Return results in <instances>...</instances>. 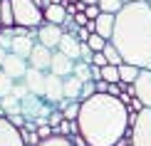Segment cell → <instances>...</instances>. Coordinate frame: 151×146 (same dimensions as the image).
<instances>
[{"mask_svg":"<svg viewBox=\"0 0 151 146\" xmlns=\"http://www.w3.org/2000/svg\"><path fill=\"white\" fill-rule=\"evenodd\" d=\"M129 126V106L114 94H94L82 101L77 131L87 146H116Z\"/></svg>","mask_w":151,"mask_h":146,"instance_id":"6da1fadb","label":"cell"},{"mask_svg":"<svg viewBox=\"0 0 151 146\" xmlns=\"http://www.w3.org/2000/svg\"><path fill=\"white\" fill-rule=\"evenodd\" d=\"M111 45L122 52L124 62L151 69V0L127 3L116 12Z\"/></svg>","mask_w":151,"mask_h":146,"instance_id":"7a4b0ae2","label":"cell"},{"mask_svg":"<svg viewBox=\"0 0 151 146\" xmlns=\"http://www.w3.org/2000/svg\"><path fill=\"white\" fill-rule=\"evenodd\" d=\"M12 12H15V25L37 30L45 22V10L32 0H12Z\"/></svg>","mask_w":151,"mask_h":146,"instance_id":"3957f363","label":"cell"},{"mask_svg":"<svg viewBox=\"0 0 151 146\" xmlns=\"http://www.w3.org/2000/svg\"><path fill=\"white\" fill-rule=\"evenodd\" d=\"M129 129H131V146H151V109L149 106L131 114Z\"/></svg>","mask_w":151,"mask_h":146,"instance_id":"277c9868","label":"cell"},{"mask_svg":"<svg viewBox=\"0 0 151 146\" xmlns=\"http://www.w3.org/2000/svg\"><path fill=\"white\" fill-rule=\"evenodd\" d=\"M122 89H127L131 97H136L144 106L151 109V69H141L139 79L134 84H122Z\"/></svg>","mask_w":151,"mask_h":146,"instance_id":"5b68a950","label":"cell"},{"mask_svg":"<svg viewBox=\"0 0 151 146\" xmlns=\"http://www.w3.org/2000/svg\"><path fill=\"white\" fill-rule=\"evenodd\" d=\"M62 37H65V27L62 25H52V22H45L42 27H37V42L45 45L50 50H57Z\"/></svg>","mask_w":151,"mask_h":146,"instance_id":"8992f818","label":"cell"},{"mask_svg":"<svg viewBox=\"0 0 151 146\" xmlns=\"http://www.w3.org/2000/svg\"><path fill=\"white\" fill-rule=\"evenodd\" d=\"M0 146H27L22 131L8 122V117H0Z\"/></svg>","mask_w":151,"mask_h":146,"instance_id":"52a82bcc","label":"cell"},{"mask_svg":"<svg viewBox=\"0 0 151 146\" xmlns=\"http://www.w3.org/2000/svg\"><path fill=\"white\" fill-rule=\"evenodd\" d=\"M47 74L50 72H42V69H35L30 67L27 74H25V84H27L30 94H35V97H45V89H47Z\"/></svg>","mask_w":151,"mask_h":146,"instance_id":"ba28073f","label":"cell"},{"mask_svg":"<svg viewBox=\"0 0 151 146\" xmlns=\"http://www.w3.org/2000/svg\"><path fill=\"white\" fill-rule=\"evenodd\" d=\"M27 69H30V62L25 60V57H20V55H8V60H5V65H3V72L8 74V77H12V79H25V74H27Z\"/></svg>","mask_w":151,"mask_h":146,"instance_id":"9c48e42d","label":"cell"},{"mask_svg":"<svg viewBox=\"0 0 151 146\" xmlns=\"http://www.w3.org/2000/svg\"><path fill=\"white\" fill-rule=\"evenodd\" d=\"M74 65H77V62H74L72 57H67L65 52L55 50V55H52V67H50V72L57 74V77H62V79H67V77H72V74H74Z\"/></svg>","mask_w":151,"mask_h":146,"instance_id":"30bf717a","label":"cell"},{"mask_svg":"<svg viewBox=\"0 0 151 146\" xmlns=\"http://www.w3.org/2000/svg\"><path fill=\"white\" fill-rule=\"evenodd\" d=\"M52 55H55V50H50V47H45V45H40V42H37L27 62H30V67H35V69L50 72V67H52Z\"/></svg>","mask_w":151,"mask_h":146,"instance_id":"8fae6325","label":"cell"},{"mask_svg":"<svg viewBox=\"0 0 151 146\" xmlns=\"http://www.w3.org/2000/svg\"><path fill=\"white\" fill-rule=\"evenodd\" d=\"M35 37H37V32H32V35H15L10 52H12V55H20V57H25V60H30V55H32V50H35V45H37Z\"/></svg>","mask_w":151,"mask_h":146,"instance_id":"7c38bea8","label":"cell"},{"mask_svg":"<svg viewBox=\"0 0 151 146\" xmlns=\"http://www.w3.org/2000/svg\"><path fill=\"white\" fill-rule=\"evenodd\" d=\"M60 52H65L67 57H72L74 62H79L82 60V42H79V37L74 35V32H65V37H62V42H60Z\"/></svg>","mask_w":151,"mask_h":146,"instance_id":"4fadbf2b","label":"cell"},{"mask_svg":"<svg viewBox=\"0 0 151 146\" xmlns=\"http://www.w3.org/2000/svg\"><path fill=\"white\" fill-rule=\"evenodd\" d=\"M47 101H65V79L50 72L47 74V89H45Z\"/></svg>","mask_w":151,"mask_h":146,"instance_id":"5bb4252c","label":"cell"},{"mask_svg":"<svg viewBox=\"0 0 151 146\" xmlns=\"http://www.w3.org/2000/svg\"><path fill=\"white\" fill-rule=\"evenodd\" d=\"M114 25H116V15L102 12V15L94 20V32L102 35L104 40H111V37H114Z\"/></svg>","mask_w":151,"mask_h":146,"instance_id":"9a60e30c","label":"cell"},{"mask_svg":"<svg viewBox=\"0 0 151 146\" xmlns=\"http://www.w3.org/2000/svg\"><path fill=\"white\" fill-rule=\"evenodd\" d=\"M67 20V8L65 5H50L45 10V22H52V25H65Z\"/></svg>","mask_w":151,"mask_h":146,"instance_id":"2e32d148","label":"cell"},{"mask_svg":"<svg viewBox=\"0 0 151 146\" xmlns=\"http://www.w3.org/2000/svg\"><path fill=\"white\" fill-rule=\"evenodd\" d=\"M139 74H141V67L129 65V62L119 65V77H122V84H134V82L139 79Z\"/></svg>","mask_w":151,"mask_h":146,"instance_id":"e0dca14e","label":"cell"},{"mask_svg":"<svg viewBox=\"0 0 151 146\" xmlns=\"http://www.w3.org/2000/svg\"><path fill=\"white\" fill-rule=\"evenodd\" d=\"M60 109H62V114H65L67 122H77V119H79V109H82V101H70V99H65V101L60 104Z\"/></svg>","mask_w":151,"mask_h":146,"instance_id":"ac0fdd59","label":"cell"},{"mask_svg":"<svg viewBox=\"0 0 151 146\" xmlns=\"http://www.w3.org/2000/svg\"><path fill=\"white\" fill-rule=\"evenodd\" d=\"M0 101H3V111H5V117H10V114H22V101L17 99L15 94H8V97H3Z\"/></svg>","mask_w":151,"mask_h":146,"instance_id":"d6986e66","label":"cell"},{"mask_svg":"<svg viewBox=\"0 0 151 146\" xmlns=\"http://www.w3.org/2000/svg\"><path fill=\"white\" fill-rule=\"evenodd\" d=\"M74 77H77L82 84L92 82V65H87V62H77V65H74Z\"/></svg>","mask_w":151,"mask_h":146,"instance_id":"ffe728a7","label":"cell"},{"mask_svg":"<svg viewBox=\"0 0 151 146\" xmlns=\"http://www.w3.org/2000/svg\"><path fill=\"white\" fill-rule=\"evenodd\" d=\"M124 0H99V8H102V12H109V15H116V12L124 10Z\"/></svg>","mask_w":151,"mask_h":146,"instance_id":"44dd1931","label":"cell"},{"mask_svg":"<svg viewBox=\"0 0 151 146\" xmlns=\"http://www.w3.org/2000/svg\"><path fill=\"white\" fill-rule=\"evenodd\" d=\"M102 79L109 82V84H119V82H122V77H119V67H116V65L102 67Z\"/></svg>","mask_w":151,"mask_h":146,"instance_id":"7402d4cb","label":"cell"},{"mask_svg":"<svg viewBox=\"0 0 151 146\" xmlns=\"http://www.w3.org/2000/svg\"><path fill=\"white\" fill-rule=\"evenodd\" d=\"M12 89H15V79L8 77V74L0 69V99L8 97V94H12Z\"/></svg>","mask_w":151,"mask_h":146,"instance_id":"603a6c76","label":"cell"},{"mask_svg":"<svg viewBox=\"0 0 151 146\" xmlns=\"http://www.w3.org/2000/svg\"><path fill=\"white\" fill-rule=\"evenodd\" d=\"M104 55H106V60H109V65H124V57H122V52L111 45V42H106V47H104Z\"/></svg>","mask_w":151,"mask_h":146,"instance_id":"cb8c5ba5","label":"cell"},{"mask_svg":"<svg viewBox=\"0 0 151 146\" xmlns=\"http://www.w3.org/2000/svg\"><path fill=\"white\" fill-rule=\"evenodd\" d=\"M37 146H72V141L67 136H50V139H40V141H37Z\"/></svg>","mask_w":151,"mask_h":146,"instance_id":"d4e9b609","label":"cell"},{"mask_svg":"<svg viewBox=\"0 0 151 146\" xmlns=\"http://www.w3.org/2000/svg\"><path fill=\"white\" fill-rule=\"evenodd\" d=\"M12 40H15V30L12 27H3L0 30V47H5L10 52L12 50Z\"/></svg>","mask_w":151,"mask_h":146,"instance_id":"484cf974","label":"cell"},{"mask_svg":"<svg viewBox=\"0 0 151 146\" xmlns=\"http://www.w3.org/2000/svg\"><path fill=\"white\" fill-rule=\"evenodd\" d=\"M106 42H109V40H104L102 35H97V32H92V37H89V40H87V45H89V47L94 50V52H104V47H106Z\"/></svg>","mask_w":151,"mask_h":146,"instance_id":"4316f807","label":"cell"},{"mask_svg":"<svg viewBox=\"0 0 151 146\" xmlns=\"http://www.w3.org/2000/svg\"><path fill=\"white\" fill-rule=\"evenodd\" d=\"M12 94H15L20 101H25V99L30 97V89H27V84H25V82H15V89H12Z\"/></svg>","mask_w":151,"mask_h":146,"instance_id":"83f0119b","label":"cell"},{"mask_svg":"<svg viewBox=\"0 0 151 146\" xmlns=\"http://www.w3.org/2000/svg\"><path fill=\"white\" fill-rule=\"evenodd\" d=\"M94 94H97V84H94V82H87V84L82 87V101L89 99V97H94Z\"/></svg>","mask_w":151,"mask_h":146,"instance_id":"f1b7e54d","label":"cell"},{"mask_svg":"<svg viewBox=\"0 0 151 146\" xmlns=\"http://www.w3.org/2000/svg\"><path fill=\"white\" fill-rule=\"evenodd\" d=\"M8 122H10L12 126H17V129H22V126L27 124V117H22V114H10Z\"/></svg>","mask_w":151,"mask_h":146,"instance_id":"f546056e","label":"cell"},{"mask_svg":"<svg viewBox=\"0 0 151 146\" xmlns=\"http://www.w3.org/2000/svg\"><path fill=\"white\" fill-rule=\"evenodd\" d=\"M84 15L89 17V20H97V17L102 15V8H99V5H87V10H84Z\"/></svg>","mask_w":151,"mask_h":146,"instance_id":"4dcf8cb0","label":"cell"},{"mask_svg":"<svg viewBox=\"0 0 151 146\" xmlns=\"http://www.w3.org/2000/svg\"><path fill=\"white\" fill-rule=\"evenodd\" d=\"M92 65H94V67H106V65H109V60H106V55H104V52H94Z\"/></svg>","mask_w":151,"mask_h":146,"instance_id":"1f68e13d","label":"cell"},{"mask_svg":"<svg viewBox=\"0 0 151 146\" xmlns=\"http://www.w3.org/2000/svg\"><path fill=\"white\" fill-rule=\"evenodd\" d=\"M77 37H79V42H87V40L92 37V30H89V27H79V30H77Z\"/></svg>","mask_w":151,"mask_h":146,"instance_id":"d6a6232c","label":"cell"},{"mask_svg":"<svg viewBox=\"0 0 151 146\" xmlns=\"http://www.w3.org/2000/svg\"><path fill=\"white\" fill-rule=\"evenodd\" d=\"M74 22H77V25H79V27H84V25H87V22H89V17H87V15H84V12H77V15H74Z\"/></svg>","mask_w":151,"mask_h":146,"instance_id":"836d02e7","label":"cell"},{"mask_svg":"<svg viewBox=\"0 0 151 146\" xmlns=\"http://www.w3.org/2000/svg\"><path fill=\"white\" fill-rule=\"evenodd\" d=\"M92 82H102V67L92 65Z\"/></svg>","mask_w":151,"mask_h":146,"instance_id":"e575fe53","label":"cell"},{"mask_svg":"<svg viewBox=\"0 0 151 146\" xmlns=\"http://www.w3.org/2000/svg\"><path fill=\"white\" fill-rule=\"evenodd\" d=\"M62 117H65V114H52V117H50V122H47V124H52V126H57V124L62 122Z\"/></svg>","mask_w":151,"mask_h":146,"instance_id":"d590c367","label":"cell"},{"mask_svg":"<svg viewBox=\"0 0 151 146\" xmlns=\"http://www.w3.org/2000/svg\"><path fill=\"white\" fill-rule=\"evenodd\" d=\"M8 50H5V47H0V69H3V65H5V60H8Z\"/></svg>","mask_w":151,"mask_h":146,"instance_id":"8d00e7d4","label":"cell"},{"mask_svg":"<svg viewBox=\"0 0 151 146\" xmlns=\"http://www.w3.org/2000/svg\"><path fill=\"white\" fill-rule=\"evenodd\" d=\"M3 27H5V25H3V15H0V30H3Z\"/></svg>","mask_w":151,"mask_h":146,"instance_id":"74e56055","label":"cell"},{"mask_svg":"<svg viewBox=\"0 0 151 146\" xmlns=\"http://www.w3.org/2000/svg\"><path fill=\"white\" fill-rule=\"evenodd\" d=\"M124 3H139V0H124Z\"/></svg>","mask_w":151,"mask_h":146,"instance_id":"f35d334b","label":"cell"}]
</instances>
